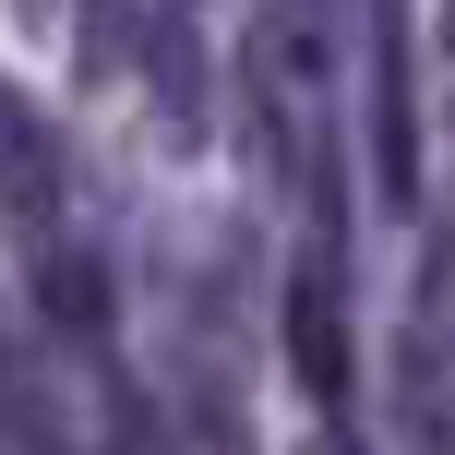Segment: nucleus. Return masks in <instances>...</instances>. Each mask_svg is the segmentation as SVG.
I'll list each match as a JSON object with an SVG mask.
<instances>
[{"label": "nucleus", "instance_id": "2", "mask_svg": "<svg viewBox=\"0 0 455 455\" xmlns=\"http://www.w3.org/2000/svg\"><path fill=\"white\" fill-rule=\"evenodd\" d=\"M384 72H371V168H384V204H419V108H408V24H371Z\"/></svg>", "mask_w": 455, "mask_h": 455}, {"label": "nucleus", "instance_id": "5", "mask_svg": "<svg viewBox=\"0 0 455 455\" xmlns=\"http://www.w3.org/2000/svg\"><path fill=\"white\" fill-rule=\"evenodd\" d=\"M36 299H48V323H60V336H108V275H96L84 251H60Z\"/></svg>", "mask_w": 455, "mask_h": 455}, {"label": "nucleus", "instance_id": "1", "mask_svg": "<svg viewBox=\"0 0 455 455\" xmlns=\"http://www.w3.org/2000/svg\"><path fill=\"white\" fill-rule=\"evenodd\" d=\"M288 371L312 384V408L336 419L347 395H360V336H347V275H336V251H299V275H288Z\"/></svg>", "mask_w": 455, "mask_h": 455}, {"label": "nucleus", "instance_id": "6", "mask_svg": "<svg viewBox=\"0 0 455 455\" xmlns=\"http://www.w3.org/2000/svg\"><path fill=\"white\" fill-rule=\"evenodd\" d=\"M312 455H360V443H347V432H312Z\"/></svg>", "mask_w": 455, "mask_h": 455}, {"label": "nucleus", "instance_id": "3", "mask_svg": "<svg viewBox=\"0 0 455 455\" xmlns=\"http://www.w3.org/2000/svg\"><path fill=\"white\" fill-rule=\"evenodd\" d=\"M0 204H24V216L60 204V144H48V120L24 108V84H0Z\"/></svg>", "mask_w": 455, "mask_h": 455}, {"label": "nucleus", "instance_id": "4", "mask_svg": "<svg viewBox=\"0 0 455 455\" xmlns=\"http://www.w3.org/2000/svg\"><path fill=\"white\" fill-rule=\"evenodd\" d=\"M132 36H144V48H156V60H168V84H156L168 132H204V72H192V24H180V12H144Z\"/></svg>", "mask_w": 455, "mask_h": 455}]
</instances>
